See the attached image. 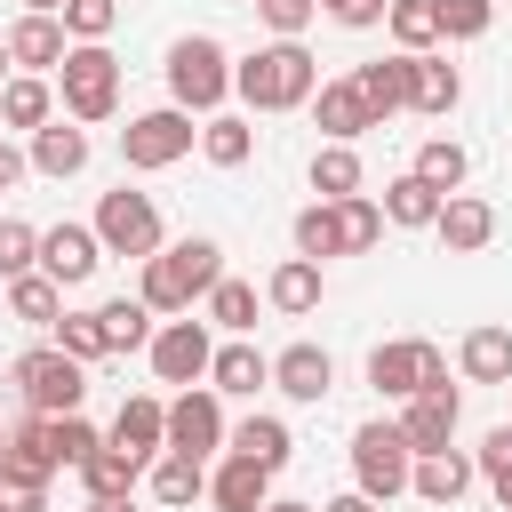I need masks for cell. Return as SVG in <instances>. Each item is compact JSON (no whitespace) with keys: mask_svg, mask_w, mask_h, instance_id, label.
Wrapping results in <instances>:
<instances>
[{"mask_svg":"<svg viewBox=\"0 0 512 512\" xmlns=\"http://www.w3.org/2000/svg\"><path fill=\"white\" fill-rule=\"evenodd\" d=\"M224 440H232L224 392H216V384H184V392L168 400V448H176V456H208V448H224Z\"/></svg>","mask_w":512,"mask_h":512,"instance_id":"30bf717a","label":"cell"},{"mask_svg":"<svg viewBox=\"0 0 512 512\" xmlns=\"http://www.w3.org/2000/svg\"><path fill=\"white\" fill-rule=\"evenodd\" d=\"M8 384L24 392V408L32 416H80V392H88V368L64 352V344H32V352H16V368H8Z\"/></svg>","mask_w":512,"mask_h":512,"instance_id":"3957f363","label":"cell"},{"mask_svg":"<svg viewBox=\"0 0 512 512\" xmlns=\"http://www.w3.org/2000/svg\"><path fill=\"white\" fill-rule=\"evenodd\" d=\"M208 320H216V328H232V336H248V328H256V288L224 272V280H216V296H208Z\"/></svg>","mask_w":512,"mask_h":512,"instance_id":"ab89813d","label":"cell"},{"mask_svg":"<svg viewBox=\"0 0 512 512\" xmlns=\"http://www.w3.org/2000/svg\"><path fill=\"white\" fill-rule=\"evenodd\" d=\"M264 304H272V312H288V320H304V312L320 304V264H312V256H288V264H272V280H264Z\"/></svg>","mask_w":512,"mask_h":512,"instance_id":"d4e9b609","label":"cell"},{"mask_svg":"<svg viewBox=\"0 0 512 512\" xmlns=\"http://www.w3.org/2000/svg\"><path fill=\"white\" fill-rule=\"evenodd\" d=\"M8 64H16V56H8V40H0V88H8Z\"/></svg>","mask_w":512,"mask_h":512,"instance_id":"11a10c76","label":"cell"},{"mask_svg":"<svg viewBox=\"0 0 512 512\" xmlns=\"http://www.w3.org/2000/svg\"><path fill=\"white\" fill-rule=\"evenodd\" d=\"M320 8H328V16H344V8H352V0H320Z\"/></svg>","mask_w":512,"mask_h":512,"instance_id":"6f0895ef","label":"cell"},{"mask_svg":"<svg viewBox=\"0 0 512 512\" xmlns=\"http://www.w3.org/2000/svg\"><path fill=\"white\" fill-rule=\"evenodd\" d=\"M296 256H312V264H320V256H344V240H336V208H328V200H312V208L296 216Z\"/></svg>","mask_w":512,"mask_h":512,"instance_id":"b9f144b4","label":"cell"},{"mask_svg":"<svg viewBox=\"0 0 512 512\" xmlns=\"http://www.w3.org/2000/svg\"><path fill=\"white\" fill-rule=\"evenodd\" d=\"M144 352H152V376H160V384H200V376H208V360H216V344H208V328H200V320H168Z\"/></svg>","mask_w":512,"mask_h":512,"instance_id":"7c38bea8","label":"cell"},{"mask_svg":"<svg viewBox=\"0 0 512 512\" xmlns=\"http://www.w3.org/2000/svg\"><path fill=\"white\" fill-rule=\"evenodd\" d=\"M272 384L288 400H328L336 392V360L320 344H288V352H272Z\"/></svg>","mask_w":512,"mask_h":512,"instance_id":"e0dca14e","label":"cell"},{"mask_svg":"<svg viewBox=\"0 0 512 512\" xmlns=\"http://www.w3.org/2000/svg\"><path fill=\"white\" fill-rule=\"evenodd\" d=\"M232 96H240L248 112H296V104L320 96V64H312L304 40H272V48H256L248 64H232Z\"/></svg>","mask_w":512,"mask_h":512,"instance_id":"6da1fadb","label":"cell"},{"mask_svg":"<svg viewBox=\"0 0 512 512\" xmlns=\"http://www.w3.org/2000/svg\"><path fill=\"white\" fill-rule=\"evenodd\" d=\"M24 16H64V0H24Z\"/></svg>","mask_w":512,"mask_h":512,"instance_id":"f5cc1de1","label":"cell"},{"mask_svg":"<svg viewBox=\"0 0 512 512\" xmlns=\"http://www.w3.org/2000/svg\"><path fill=\"white\" fill-rule=\"evenodd\" d=\"M8 312H16L24 328H56V320H64V288H56L48 272H24V280H8Z\"/></svg>","mask_w":512,"mask_h":512,"instance_id":"e575fe53","label":"cell"},{"mask_svg":"<svg viewBox=\"0 0 512 512\" xmlns=\"http://www.w3.org/2000/svg\"><path fill=\"white\" fill-rule=\"evenodd\" d=\"M256 8H264V24H272L280 40H296V32L312 24V8H320V0H256Z\"/></svg>","mask_w":512,"mask_h":512,"instance_id":"c3c4849f","label":"cell"},{"mask_svg":"<svg viewBox=\"0 0 512 512\" xmlns=\"http://www.w3.org/2000/svg\"><path fill=\"white\" fill-rule=\"evenodd\" d=\"M456 96H464V80H456V64H448V56H408V112L448 120V112H456Z\"/></svg>","mask_w":512,"mask_h":512,"instance_id":"44dd1931","label":"cell"},{"mask_svg":"<svg viewBox=\"0 0 512 512\" xmlns=\"http://www.w3.org/2000/svg\"><path fill=\"white\" fill-rule=\"evenodd\" d=\"M472 464H480V480L496 488V504L512 512V424H496V432L480 440V456H472Z\"/></svg>","mask_w":512,"mask_h":512,"instance_id":"7bdbcfd3","label":"cell"},{"mask_svg":"<svg viewBox=\"0 0 512 512\" xmlns=\"http://www.w3.org/2000/svg\"><path fill=\"white\" fill-rule=\"evenodd\" d=\"M96 264H104V240H96V224H48V232H40V272H48L56 288H80V280H96Z\"/></svg>","mask_w":512,"mask_h":512,"instance_id":"8fae6325","label":"cell"},{"mask_svg":"<svg viewBox=\"0 0 512 512\" xmlns=\"http://www.w3.org/2000/svg\"><path fill=\"white\" fill-rule=\"evenodd\" d=\"M432 232H440L448 256H480V248L496 240V208L472 200V192H456V200H440V224H432Z\"/></svg>","mask_w":512,"mask_h":512,"instance_id":"2e32d148","label":"cell"},{"mask_svg":"<svg viewBox=\"0 0 512 512\" xmlns=\"http://www.w3.org/2000/svg\"><path fill=\"white\" fill-rule=\"evenodd\" d=\"M96 240H104V256H160L168 240H160V208H152V192H104L96 200Z\"/></svg>","mask_w":512,"mask_h":512,"instance_id":"52a82bcc","label":"cell"},{"mask_svg":"<svg viewBox=\"0 0 512 512\" xmlns=\"http://www.w3.org/2000/svg\"><path fill=\"white\" fill-rule=\"evenodd\" d=\"M480 480V464L464 456V448H440V456H416V472H408V488L424 496V504H440V512H456V496Z\"/></svg>","mask_w":512,"mask_h":512,"instance_id":"ac0fdd59","label":"cell"},{"mask_svg":"<svg viewBox=\"0 0 512 512\" xmlns=\"http://www.w3.org/2000/svg\"><path fill=\"white\" fill-rule=\"evenodd\" d=\"M32 168H40V176H56V184H64V176H80V168H88V128L48 120V128L32 136Z\"/></svg>","mask_w":512,"mask_h":512,"instance_id":"83f0119b","label":"cell"},{"mask_svg":"<svg viewBox=\"0 0 512 512\" xmlns=\"http://www.w3.org/2000/svg\"><path fill=\"white\" fill-rule=\"evenodd\" d=\"M264 512H312V504H280V496H272V504H264Z\"/></svg>","mask_w":512,"mask_h":512,"instance_id":"9f6ffc18","label":"cell"},{"mask_svg":"<svg viewBox=\"0 0 512 512\" xmlns=\"http://www.w3.org/2000/svg\"><path fill=\"white\" fill-rule=\"evenodd\" d=\"M200 152H208V168H240L256 152V128L232 120V112H216V120H200Z\"/></svg>","mask_w":512,"mask_h":512,"instance_id":"74e56055","label":"cell"},{"mask_svg":"<svg viewBox=\"0 0 512 512\" xmlns=\"http://www.w3.org/2000/svg\"><path fill=\"white\" fill-rule=\"evenodd\" d=\"M288 448H296V440H288L280 416H240V424H232V456H248V464H264V472H280Z\"/></svg>","mask_w":512,"mask_h":512,"instance_id":"1f68e13d","label":"cell"},{"mask_svg":"<svg viewBox=\"0 0 512 512\" xmlns=\"http://www.w3.org/2000/svg\"><path fill=\"white\" fill-rule=\"evenodd\" d=\"M392 40H400V56H432V40H440V0H392Z\"/></svg>","mask_w":512,"mask_h":512,"instance_id":"8d00e7d4","label":"cell"},{"mask_svg":"<svg viewBox=\"0 0 512 512\" xmlns=\"http://www.w3.org/2000/svg\"><path fill=\"white\" fill-rule=\"evenodd\" d=\"M48 120H56V88H48L40 72H16V80L0 88V128H32V136H40Z\"/></svg>","mask_w":512,"mask_h":512,"instance_id":"4316f807","label":"cell"},{"mask_svg":"<svg viewBox=\"0 0 512 512\" xmlns=\"http://www.w3.org/2000/svg\"><path fill=\"white\" fill-rule=\"evenodd\" d=\"M104 440H112V448H128L136 464L168 456V400H152V392L120 400V416H112V432H104Z\"/></svg>","mask_w":512,"mask_h":512,"instance_id":"5bb4252c","label":"cell"},{"mask_svg":"<svg viewBox=\"0 0 512 512\" xmlns=\"http://www.w3.org/2000/svg\"><path fill=\"white\" fill-rule=\"evenodd\" d=\"M0 472L48 488V472H64V464H56V416H24V424L8 432V464H0Z\"/></svg>","mask_w":512,"mask_h":512,"instance_id":"603a6c76","label":"cell"},{"mask_svg":"<svg viewBox=\"0 0 512 512\" xmlns=\"http://www.w3.org/2000/svg\"><path fill=\"white\" fill-rule=\"evenodd\" d=\"M56 96H64V112L80 120V128H96V120H112L120 112V56L96 40V48H72L64 64H56Z\"/></svg>","mask_w":512,"mask_h":512,"instance_id":"5b68a950","label":"cell"},{"mask_svg":"<svg viewBox=\"0 0 512 512\" xmlns=\"http://www.w3.org/2000/svg\"><path fill=\"white\" fill-rule=\"evenodd\" d=\"M456 368H464L472 384H512V328H496V320L464 328V344H456Z\"/></svg>","mask_w":512,"mask_h":512,"instance_id":"cb8c5ba5","label":"cell"},{"mask_svg":"<svg viewBox=\"0 0 512 512\" xmlns=\"http://www.w3.org/2000/svg\"><path fill=\"white\" fill-rule=\"evenodd\" d=\"M352 88H360L368 120L384 128L392 112H408V56H376V64H352Z\"/></svg>","mask_w":512,"mask_h":512,"instance_id":"ffe728a7","label":"cell"},{"mask_svg":"<svg viewBox=\"0 0 512 512\" xmlns=\"http://www.w3.org/2000/svg\"><path fill=\"white\" fill-rule=\"evenodd\" d=\"M368 384L392 392V400H416V392H440L448 384V360H440V344L400 336V344H376L368 352Z\"/></svg>","mask_w":512,"mask_h":512,"instance_id":"ba28073f","label":"cell"},{"mask_svg":"<svg viewBox=\"0 0 512 512\" xmlns=\"http://www.w3.org/2000/svg\"><path fill=\"white\" fill-rule=\"evenodd\" d=\"M144 488H152L168 512H184V504H200V496H208V472H200V456H176V448H168V456H152Z\"/></svg>","mask_w":512,"mask_h":512,"instance_id":"484cf974","label":"cell"},{"mask_svg":"<svg viewBox=\"0 0 512 512\" xmlns=\"http://www.w3.org/2000/svg\"><path fill=\"white\" fill-rule=\"evenodd\" d=\"M96 320H104V344H112V352H136V344H152V336H160L144 296H112V304H96Z\"/></svg>","mask_w":512,"mask_h":512,"instance_id":"d590c367","label":"cell"},{"mask_svg":"<svg viewBox=\"0 0 512 512\" xmlns=\"http://www.w3.org/2000/svg\"><path fill=\"white\" fill-rule=\"evenodd\" d=\"M208 384H216V392H240V400H248L256 384H272V360H264L256 344H240V336H232V344H216V360H208Z\"/></svg>","mask_w":512,"mask_h":512,"instance_id":"f1b7e54d","label":"cell"},{"mask_svg":"<svg viewBox=\"0 0 512 512\" xmlns=\"http://www.w3.org/2000/svg\"><path fill=\"white\" fill-rule=\"evenodd\" d=\"M168 96H176V112H208L216 120V104L232 96V56L208 32H184L168 48Z\"/></svg>","mask_w":512,"mask_h":512,"instance_id":"277c9868","label":"cell"},{"mask_svg":"<svg viewBox=\"0 0 512 512\" xmlns=\"http://www.w3.org/2000/svg\"><path fill=\"white\" fill-rule=\"evenodd\" d=\"M496 24V0H440V40H480Z\"/></svg>","mask_w":512,"mask_h":512,"instance_id":"7dc6e473","label":"cell"},{"mask_svg":"<svg viewBox=\"0 0 512 512\" xmlns=\"http://www.w3.org/2000/svg\"><path fill=\"white\" fill-rule=\"evenodd\" d=\"M312 120H320V136H328V144H352V136H368V128H376V120H368V104H360V88H352V72H344V80H320Z\"/></svg>","mask_w":512,"mask_h":512,"instance_id":"7402d4cb","label":"cell"},{"mask_svg":"<svg viewBox=\"0 0 512 512\" xmlns=\"http://www.w3.org/2000/svg\"><path fill=\"white\" fill-rule=\"evenodd\" d=\"M416 176H424L440 200H456V192H464V176H472V160H464V144H448V136H424V144H416Z\"/></svg>","mask_w":512,"mask_h":512,"instance_id":"d6a6232c","label":"cell"},{"mask_svg":"<svg viewBox=\"0 0 512 512\" xmlns=\"http://www.w3.org/2000/svg\"><path fill=\"white\" fill-rule=\"evenodd\" d=\"M456 416H464V400H456V384H440V392H416V400L400 408V432H408L416 456H440V448L456 440Z\"/></svg>","mask_w":512,"mask_h":512,"instance_id":"4fadbf2b","label":"cell"},{"mask_svg":"<svg viewBox=\"0 0 512 512\" xmlns=\"http://www.w3.org/2000/svg\"><path fill=\"white\" fill-rule=\"evenodd\" d=\"M8 56H16L24 72H56V64L72 56L64 16H16V24H8Z\"/></svg>","mask_w":512,"mask_h":512,"instance_id":"9a60e30c","label":"cell"},{"mask_svg":"<svg viewBox=\"0 0 512 512\" xmlns=\"http://www.w3.org/2000/svg\"><path fill=\"white\" fill-rule=\"evenodd\" d=\"M320 512H384V504H376V496H360V488H352V496H336V504H320Z\"/></svg>","mask_w":512,"mask_h":512,"instance_id":"816d5d0a","label":"cell"},{"mask_svg":"<svg viewBox=\"0 0 512 512\" xmlns=\"http://www.w3.org/2000/svg\"><path fill=\"white\" fill-rule=\"evenodd\" d=\"M328 208H336V240H344V256H368V248L384 240V200L352 192V200H328Z\"/></svg>","mask_w":512,"mask_h":512,"instance_id":"836d02e7","label":"cell"},{"mask_svg":"<svg viewBox=\"0 0 512 512\" xmlns=\"http://www.w3.org/2000/svg\"><path fill=\"white\" fill-rule=\"evenodd\" d=\"M88 512H136V504H128V496H104V504H88Z\"/></svg>","mask_w":512,"mask_h":512,"instance_id":"db71d44e","label":"cell"},{"mask_svg":"<svg viewBox=\"0 0 512 512\" xmlns=\"http://www.w3.org/2000/svg\"><path fill=\"white\" fill-rule=\"evenodd\" d=\"M96 448H104V432H96L88 416H56V464H64V472H80Z\"/></svg>","mask_w":512,"mask_h":512,"instance_id":"bcb514c9","label":"cell"},{"mask_svg":"<svg viewBox=\"0 0 512 512\" xmlns=\"http://www.w3.org/2000/svg\"><path fill=\"white\" fill-rule=\"evenodd\" d=\"M216 280H224V248L192 232V240H168L160 256H144L136 296H144L152 312H192V304H208V296H216Z\"/></svg>","mask_w":512,"mask_h":512,"instance_id":"7a4b0ae2","label":"cell"},{"mask_svg":"<svg viewBox=\"0 0 512 512\" xmlns=\"http://www.w3.org/2000/svg\"><path fill=\"white\" fill-rule=\"evenodd\" d=\"M408 472H416L408 432H400V424H384V416H368V424L352 432V480H360V496L392 504V496L408 488Z\"/></svg>","mask_w":512,"mask_h":512,"instance_id":"8992f818","label":"cell"},{"mask_svg":"<svg viewBox=\"0 0 512 512\" xmlns=\"http://www.w3.org/2000/svg\"><path fill=\"white\" fill-rule=\"evenodd\" d=\"M56 344H64V352H72L80 368L112 352V344H104V320H96V312H64V320H56Z\"/></svg>","mask_w":512,"mask_h":512,"instance_id":"ee69618b","label":"cell"},{"mask_svg":"<svg viewBox=\"0 0 512 512\" xmlns=\"http://www.w3.org/2000/svg\"><path fill=\"white\" fill-rule=\"evenodd\" d=\"M312 192L320 200H352L360 192V152L352 144H320L312 152Z\"/></svg>","mask_w":512,"mask_h":512,"instance_id":"f35d334b","label":"cell"},{"mask_svg":"<svg viewBox=\"0 0 512 512\" xmlns=\"http://www.w3.org/2000/svg\"><path fill=\"white\" fill-rule=\"evenodd\" d=\"M208 504H216V512H264V504H272V472L248 464V456H224V464L208 472Z\"/></svg>","mask_w":512,"mask_h":512,"instance_id":"d6986e66","label":"cell"},{"mask_svg":"<svg viewBox=\"0 0 512 512\" xmlns=\"http://www.w3.org/2000/svg\"><path fill=\"white\" fill-rule=\"evenodd\" d=\"M24 168H32V152H16V144H0V192H8V184H24Z\"/></svg>","mask_w":512,"mask_h":512,"instance_id":"f907efd6","label":"cell"},{"mask_svg":"<svg viewBox=\"0 0 512 512\" xmlns=\"http://www.w3.org/2000/svg\"><path fill=\"white\" fill-rule=\"evenodd\" d=\"M384 224H408V232H424V224H440V192L408 168V176H392L384 184Z\"/></svg>","mask_w":512,"mask_h":512,"instance_id":"4dcf8cb0","label":"cell"},{"mask_svg":"<svg viewBox=\"0 0 512 512\" xmlns=\"http://www.w3.org/2000/svg\"><path fill=\"white\" fill-rule=\"evenodd\" d=\"M112 24H120V0H64V32H72L80 48H96Z\"/></svg>","mask_w":512,"mask_h":512,"instance_id":"f6af8a7d","label":"cell"},{"mask_svg":"<svg viewBox=\"0 0 512 512\" xmlns=\"http://www.w3.org/2000/svg\"><path fill=\"white\" fill-rule=\"evenodd\" d=\"M144 472H152V464H136V456H128V448H112V440H104V448L80 464L88 504H104V496H136V480H144Z\"/></svg>","mask_w":512,"mask_h":512,"instance_id":"f546056e","label":"cell"},{"mask_svg":"<svg viewBox=\"0 0 512 512\" xmlns=\"http://www.w3.org/2000/svg\"><path fill=\"white\" fill-rule=\"evenodd\" d=\"M0 464H8V440H0Z\"/></svg>","mask_w":512,"mask_h":512,"instance_id":"680465c9","label":"cell"},{"mask_svg":"<svg viewBox=\"0 0 512 512\" xmlns=\"http://www.w3.org/2000/svg\"><path fill=\"white\" fill-rule=\"evenodd\" d=\"M0 512H48V488H40V480L0 472Z\"/></svg>","mask_w":512,"mask_h":512,"instance_id":"681fc988","label":"cell"},{"mask_svg":"<svg viewBox=\"0 0 512 512\" xmlns=\"http://www.w3.org/2000/svg\"><path fill=\"white\" fill-rule=\"evenodd\" d=\"M24 272H40V232L24 216H0V280H24Z\"/></svg>","mask_w":512,"mask_h":512,"instance_id":"60d3db41","label":"cell"},{"mask_svg":"<svg viewBox=\"0 0 512 512\" xmlns=\"http://www.w3.org/2000/svg\"><path fill=\"white\" fill-rule=\"evenodd\" d=\"M192 144H200V128H192V112H176V104L136 112V120L120 128V160H128V168H176Z\"/></svg>","mask_w":512,"mask_h":512,"instance_id":"9c48e42d","label":"cell"}]
</instances>
